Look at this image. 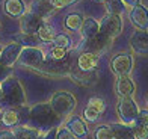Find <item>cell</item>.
Instances as JSON below:
<instances>
[{"label":"cell","instance_id":"6da1fadb","mask_svg":"<svg viewBox=\"0 0 148 139\" xmlns=\"http://www.w3.org/2000/svg\"><path fill=\"white\" fill-rule=\"evenodd\" d=\"M77 100L70 91H56L50 98V109L53 110L58 118H66L70 116L74 109H76Z\"/></svg>","mask_w":148,"mask_h":139},{"label":"cell","instance_id":"7a4b0ae2","mask_svg":"<svg viewBox=\"0 0 148 139\" xmlns=\"http://www.w3.org/2000/svg\"><path fill=\"white\" fill-rule=\"evenodd\" d=\"M56 120V115L53 114V110L50 109L49 104H36L30 112V123L32 127L36 129L39 133L41 131H49L53 127Z\"/></svg>","mask_w":148,"mask_h":139},{"label":"cell","instance_id":"3957f363","mask_svg":"<svg viewBox=\"0 0 148 139\" xmlns=\"http://www.w3.org/2000/svg\"><path fill=\"white\" fill-rule=\"evenodd\" d=\"M116 112H118V116L121 120V124L132 125L134 121H136V116L139 114V108H138L136 101H134L132 97L119 98V101L116 104Z\"/></svg>","mask_w":148,"mask_h":139},{"label":"cell","instance_id":"277c9868","mask_svg":"<svg viewBox=\"0 0 148 139\" xmlns=\"http://www.w3.org/2000/svg\"><path fill=\"white\" fill-rule=\"evenodd\" d=\"M21 67L38 70L44 62V51L39 47H23L17 61Z\"/></svg>","mask_w":148,"mask_h":139},{"label":"cell","instance_id":"5b68a950","mask_svg":"<svg viewBox=\"0 0 148 139\" xmlns=\"http://www.w3.org/2000/svg\"><path fill=\"white\" fill-rule=\"evenodd\" d=\"M110 70L116 77L130 76L133 70V56L130 53H118L110 61Z\"/></svg>","mask_w":148,"mask_h":139},{"label":"cell","instance_id":"8992f818","mask_svg":"<svg viewBox=\"0 0 148 139\" xmlns=\"http://www.w3.org/2000/svg\"><path fill=\"white\" fill-rule=\"evenodd\" d=\"M121 30H123V20H121L119 15L107 14L100 21V32L110 39L116 38L121 34Z\"/></svg>","mask_w":148,"mask_h":139},{"label":"cell","instance_id":"52a82bcc","mask_svg":"<svg viewBox=\"0 0 148 139\" xmlns=\"http://www.w3.org/2000/svg\"><path fill=\"white\" fill-rule=\"evenodd\" d=\"M23 47L20 42H11L8 45H5L0 51V64L3 67H12L17 61H18V56L21 53Z\"/></svg>","mask_w":148,"mask_h":139},{"label":"cell","instance_id":"ba28073f","mask_svg":"<svg viewBox=\"0 0 148 139\" xmlns=\"http://www.w3.org/2000/svg\"><path fill=\"white\" fill-rule=\"evenodd\" d=\"M129 18L138 30H148V9L144 5H138L130 9Z\"/></svg>","mask_w":148,"mask_h":139},{"label":"cell","instance_id":"9c48e42d","mask_svg":"<svg viewBox=\"0 0 148 139\" xmlns=\"http://www.w3.org/2000/svg\"><path fill=\"white\" fill-rule=\"evenodd\" d=\"M130 47L139 56H148V30H136L130 38Z\"/></svg>","mask_w":148,"mask_h":139},{"label":"cell","instance_id":"30bf717a","mask_svg":"<svg viewBox=\"0 0 148 139\" xmlns=\"http://www.w3.org/2000/svg\"><path fill=\"white\" fill-rule=\"evenodd\" d=\"M3 11L11 18H23L27 14V6L24 0H5Z\"/></svg>","mask_w":148,"mask_h":139},{"label":"cell","instance_id":"8fae6325","mask_svg":"<svg viewBox=\"0 0 148 139\" xmlns=\"http://www.w3.org/2000/svg\"><path fill=\"white\" fill-rule=\"evenodd\" d=\"M115 91L119 95V98H129L134 94L136 86H134V82L132 80L130 76H121V77H116Z\"/></svg>","mask_w":148,"mask_h":139},{"label":"cell","instance_id":"7c38bea8","mask_svg":"<svg viewBox=\"0 0 148 139\" xmlns=\"http://www.w3.org/2000/svg\"><path fill=\"white\" fill-rule=\"evenodd\" d=\"M41 26H42V18H39L32 12H27L21 18V30L24 35H36V32Z\"/></svg>","mask_w":148,"mask_h":139},{"label":"cell","instance_id":"4fadbf2b","mask_svg":"<svg viewBox=\"0 0 148 139\" xmlns=\"http://www.w3.org/2000/svg\"><path fill=\"white\" fill-rule=\"evenodd\" d=\"M97 64H98V55L91 51H85L77 59V70L83 73H91V71H95Z\"/></svg>","mask_w":148,"mask_h":139},{"label":"cell","instance_id":"5bb4252c","mask_svg":"<svg viewBox=\"0 0 148 139\" xmlns=\"http://www.w3.org/2000/svg\"><path fill=\"white\" fill-rule=\"evenodd\" d=\"M65 127L68 129L76 138H85L86 135H88V127H86V123L80 116H76V115L68 118Z\"/></svg>","mask_w":148,"mask_h":139},{"label":"cell","instance_id":"9a60e30c","mask_svg":"<svg viewBox=\"0 0 148 139\" xmlns=\"http://www.w3.org/2000/svg\"><path fill=\"white\" fill-rule=\"evenodd\" d=\"M80 32H82V36L86 39V41H89V39L95 38L100 34V23L97 21L95 18H92V17L85 18Z\"/></svg>","mask_w":148,"mask_h":139},{"label":"cell","instance_id":"2e32d148","mask_svg":"<svg viewBox=\"0 0 148 139\" xmlns=\"http://www.w3.org/2000/svg\"><path fill=\"white\" fill-rule=\"evenodd\" d=\"M110 130H112L113 139H134L133 130L130 125L116 123V124H110Z\"/></svg>","mask_w":148,"mask_h":139},{"label":"cell","instance_id":"e0dca14e","mask_svg":"<svg viewBox=\"0 0 148 139\" xmlns=\"http://www.w3.org/2000/svg\"><path fill=\"white\" fill-rule=\"evenodd\" d=\"M15 139H39V131L33 127H29V125H17L12 130Z\"/></svg>","mask_w":148,"mask_h":139},{"label":"cell","instance_id":"ac0fdd59","mask_svg":"<svg viewBox=\"0 0 148 139\" xmlns=\"http://www.w3.org/2000/svg\"><path fill=\"white\" fill-rule=\"evenodd\" d=\"M71 79L76 83L85 85V86H89V85H94L97 80V73L91 71V73H83V71H73L71 73Z\"/></svg>","mask_w":148,"mask_h":139},{"label":"cell","instance_id":"d6986e66","mask_svg":"<svg viewBox=\"0 0 148 139\" xmlns=\"http://www.w3.org/2000/svg\"><path fill=\"white\" fill-rule=\"evenodd\" d=\"M2 123L6 125V127H17L20 123V114L17 109H5L2 114Z\"/></svg>","mask_w":148,"mask_h":139},{"label":"cell","instance_id":"ffe728a7","mask_svg":"<svg viewBox=\"0 0 148 139\" xmlns=\"http://www.w3.org/2000/svg\"><path fill=\"white\" fill-rule=\"evenodd\" d=\"M64 24H65V27L68 29V30L79 32L80 29H82V24H83V17L80 15V14H77V12H73V14L65 17Z\"/></svg>","mask_w":148,"mask_h":139},{"label":"cell","instance_id":"44dd1931","mask_svg":"<svg viewBox=\"0 0 148 139\" xmlns=\"http://www.w3.org/2000/svg\"><path fill=\"white\" fill-rule=\"evenodd\" d=\"M36 35L39 38V41H42V42H53V39H55V36H56L53 27L47 23H42V26L38 29Z\"/></svg>","mask_w":148,"mask_h":139},{"label":"cell","instance_id":"7402d4cb","mask_svg":"<svg viewBox=\"0 0 148 139\" xmlns=\"http://www.w3.org/2000/svg\"><path fill=\"white\" fill-rule=\"evenodd\" d=\"M106 8H107V12L110 15H119L124 12L125 9V5L121 2V0H106Z\"/></svg>","mask_w":148,"mask_h":139},{"label":"cell","instance_id":"603a6c76","mask_svg":"<svg viewBox=\"0 0 148 139\" xmlns=\"http://www.w3.org/2000/svg\"><path fill=\"white\" fill-rule=\"evenodd\" d=\"M94 138L95 139H113L112 136V130H110V125H98L94 131Z\"/></svg>","mask_w":148,"mask_h":139},{"label":"cell","instance_id":"cb8c5ba5","mask_svg":"<svg viewBox=\"0 0 148 139\" xmlns=\"http://www.w3.org/2000/svg\"><path fill=\"white\" fill-rule=\"evenodd\" d=\"M130 127L133 130L134 139H147L148 138V127H145V125H140V124L133 123Z\"/></svg>","mask_w":148,"mask_h":139},{"label":"cell","instance_id":"d4e9b609","mask_svg":"<svg viewBox=\"0 0 148 139\" xmlns=\"http://www.w3.org/2000/svg\"><path fill=\"white\" fill-rule=\"evenodd\" d=\"M70 44H71L70 36L65 35V34H59V35L55 36V39H53V45H55V47H59V49H65L66 50L70 47Z\"/></svg>","mask_w":148,"mask_h":139},{"label":"cell","instance_id":"484cf974","mask_svg":"<svg viewBox=\"0 0 148 139\" xmlns=\"http://www.w3.org/2000/svg\"><path fill=\"white\" fill-rule=\"evenodd\" d=\"M38 41H39L38 35H24V34H21V38H20L21 47H36Z\"/></svg>","mask_w":148,"mask_h":139},{"label":"cell","instance_id":"4316f807","mask_svg":"<svg viewBox=\"0 0 148 139\" xmlns=\"http://www.w3.org/2000/svg\"><path fill=\"white\" fill-rule=\"evenodd\" d=\"M100 112L98 110H95L94 108H91V106H86L85 108V110H83V118L85 120L83 121H88V123H95L98 118H100Z\"/></svg>","mask_w":148,"mask_h":139},{"label":"cell","instance_id":"83f0119b","mask_svg":"<svg viewBox=\"0 0 148 139\" xmlns=\"http://www.w3.org/2000/svg\"><path fill=\"white\" fill-rule=\"evenodd\" d=\"M88 106H91V108H94L95 110H98L100 114H103L104 109H106V104L103 101V98H100V97H91L89 101H88Z\"/></svg>","mask_w":148,"mask_h":139},{"label":"cell","instance_id":"f1b7e54d","mask_svg":"<svg viewBox=\"0 0 148 139\" xmlns=\"http://www.w3.org/2000/svg\"><path fill=\"white\" fill-rule=\"evenodd\" d=\"M50 56L53 61H62V59L66 56V50L65 49H59V47H53L50 50Z\"/></svg>","mask_w":148,"mask_h":139},{"label":"cell","instance_id":"f546056e","mask_svg":"<svg viewBox=\"0 0 148 139\" xmlns=\"http://www.w3.org/2000/svg\"><path fill=\"white\" fill-rule=\"evenodd\" d=\"M56 139H76V136L66 127H59L56 131Z\"/></svg>","mask_w":148,"mask_h":139},{"label":"cell","instance_id":"4dcf8cb0","mask_svg":"<svg viewBox=\"0 0 148 139\" xmlns=\"http://www.w3.org/2000/svg\"><path fill=\"white\" fill-rule=\"evenodd\" d=\"M136 124H140V125H145V127H148V109H142L139 110V114L136 116V121H134Z\"/></svg>","mask_w":148,"mask_h":139},{"label":"cell","instance_id":"1f68e13d","mask_svg":"<svg viewBox=\"0 0 148 139\" xmlns=\"http://www.w3.org/2000/svg\"><path fill=\"white\" fill-rule=\"evenodd\" d=\"M49 3L53 9H62L71 3V0H49Z\"/></svg>","mask_w":148,"mask_h":139},{"label":"cell","instance_id":"d6a6232c","mask_svg":"<svg viewBox=\"0 0 148 139\" xmlns=\"http://www.w3.org/2000/svg\"><path fill=\"white\" fill-rule=\"evenodd\" d=\"M0 139H15L12 130H0Z\"/></svg>","mask_w":148,"mask_h":139},{"label":"cell","instance_id":"836d02e7","mask_svg":"<svg viewBox=\"0 0 148 139\" xmlns=\"http://www.w3.org/2000/svg\"><path fill=\"white\" fill-rule=\"evenodd\" d=\"M56 131H58V129H51V130H49L47 133H44L42 139H56Z\"/></svg>","mask_w":148,"mask_h":139},{"label":"cell","instance_id":"e575fe53","mask_svg":"<svg viewBox=\"0 0 148 139\" xmlns=\"http://www.w3.org/2000/svg\"><path fill=\"white\" fill-rule=\"evenodd\" d=\"M125 6H130V8H134V6L140 5V0H121Z\"/></svg>","mask_w":148,"mask_h":139},{"label":"cell","instance_id":"d590c367","mask_svg":"<svg viewBox=\"0 0 148 139\" xmlns=\"http://www.w3.org/2000/svg\"><path fill=\"white\" fill-rule=\"evenodd\" d=\"M2 98H3V86H2V83H0V101H2Z\"/></svg>","mask_w":148,"mask_h":139},{"label":"cell","instance_id":"8d00e7d4","mask_svg":"<svg viewBox=\"0 0 148 139\" xmlns=\"http://www.w3.org/2000/svg\"><path fill=\"white\" fill-rule=\"evenodd\" d=\"M98 2H106V0H98Z\"/></svg>","mask_w":148,"mask_h":139},{"label":"cell","instance_id":"74e56055","mask_svg":"<svg viewBox=\"0 0 148 139\" xmlns=\"http://www.w3.org/2000/svg\"><path fill=\"white\" fill-rule=\"evenodd\" d=\"M0 50H2V44H0Z\"/></svg>","mask_w":148,"mask_h":139},{"label":"cell","instance_id":"f35d334b","mask_svg":"<svg viewBox=\"0 0 148 139\" xmlns=\"http://www.w3.org/2000/svg\"><path fill=\"white\" fill-rule=\"evenodd\" d=\"M0 118H2V114H0Z\"/></svg>","mask_w":148,"mask_h":139}]
</instances>
